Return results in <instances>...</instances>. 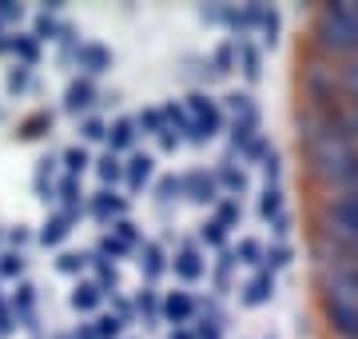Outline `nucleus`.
I'll list each match as a JSON object with an SVG mask.
<instances>
[{
	"instance_id": "7",
	"label": "nucleus",
	"mask_w": 358,
	"mask_h": 339,
	"mask_svg": "<svg viewBox=\"0 0 358 339\" xmlns=\"http://www.w3.org/2000/svg\"><path fill=\"white\" fill-rule=\"evenodd\" d=\"M350 16H355V28H358V4H355V8H350Z\"/></svg>"
},
{
	"instance_id": "1",
	"label": "nucleus",
	"mask_w": 358,
	"mask_h": 339,
	"mask_svg": "<svg viewBox=\"0 0 358 339\" xmlns=\"http://www.w3.org/2000/svg\"><path fill=\"white\" fill-rule=\"evenodd\" d=\"M319 32H322V44L334 48V53H355L358 48V28H355V16L346 4H327L319 16Z\"/></svg>"
},
{
	"instance_id": "6",
	"label": "nucleus",
	"mask_w": 358,
	"mask_h": 339,
	"mask_svg": "<svg viewBox=\"0 0 358 339\" xmlns=\"http://www.w3.org/2000/svg\"><path fill=\"white\" fill-rule=\"evenodd\" d=\"M338 284H343V287H355V291H358V272H343V275H338Z\"/></svg>"
},
{
	"instance_id": "5",
	"label": "nucleus",
	"mask_w": 358,
	"mask_h": 339,
	"mask_svg": "<svg viewBox=\"0 0 358 339\" xmlns=\"http://www.w3.org/2000/svg\"><path fill=\"white\" fill-rule=\"evenodd\" d=\"M338 124H343V132H346V136H358V108L350 112V116H343Z\"/></svg>"
},
{
	"instance_id": "2",
	"label": "nucleus",
	"mask_w": 358,
	"mask_h": 339,
	"mask_svg": "<svg viewBox=\"0 0 358 339\" xmlns=\"http://www.w3.org/2000/svg\"><path fill=\"white\" fill-rule=\"evenodd\" d=\"M327 223H331L334 235L358 244V192H346V196L331 200L327 204Z\"/></svg>"
},
{
	"instance_id": "4",
	"label": "nucleus",
	"mask_w": 358,
	"mask_h": 339,
	"mask_svg": "<svg viewBox=\"0 0 358 339\" xmlns=\"http://www.w3.org/2000/svg\"><path fill=\"white\" fill-rule=\"evenodd\" d=\"M343 80H346V92H350V96H355V104H358V64H350L343 72Z\"/></svg>"
},
{
	"instance_id": "3",
	"label": "nucleus",
	"mask_w": 358,
	"mask_h": 339,
	"mask_svg": "<svg viewBox=\"0 0 358 339\" xmlns=\"http://www.w3.org/2000/svg\"><path fill=\"white\" fill-rule=\"evenodd\" d=\"M327 312H331V319H334V327L343 331L346 339H358V307L350 300H346L343 291L334 296L331 291V300H327Z\"/></svg>"
}]
</instances>
